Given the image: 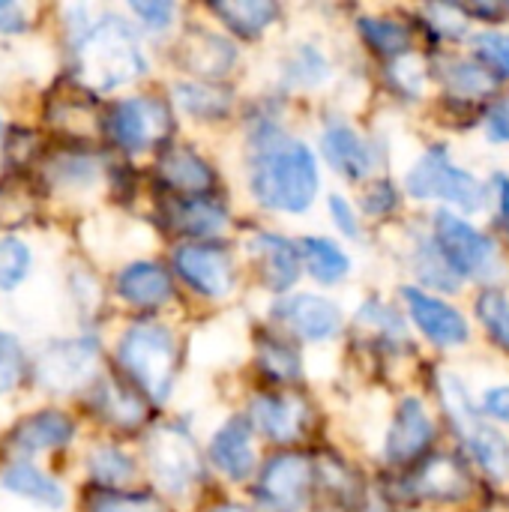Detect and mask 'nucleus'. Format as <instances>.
<instances>
[{
	"label": "nucleus",
	"instance_id": "9b49d317",
	"mask_svg": "<svg viewBox=\"0 0 509 512\" xmlns=\"http://www.w3.org/2000/svg\"><path fill=\"white\" fill-rule=\"evenodd\" d=\"M402 297L408 303L414 324L423 330L429 342L444 345V348L468 342V321L459 315V309H453L450 303L432 294H423L420 288H402Z\"/></svg>",
	"mask_w": 509,
	"mask_h": 512
},
{
	"label": "nucleus",
	"instance_id": "423d86ee",
	"mask_svg": "<svg viewBox=\"0 0 509 512\" xmlns=\"http://www.w3.org/2000/svg\"><path fill=\"white\" fill-rule=\"evenodd\" d=\"M147 462H150V471H153L156 483L171 495L186 492L201 477L198 447L189 438V432H183L177 426H159V429L150 432V438H147Z\"/></svg>",
	"mask_w": 509,
	"mask_h": 512
},
{
	"label": "nucleus",
	"instance_id": "f03ea898",
	"mask_svg": "<svg viewBox=\"0 0 509 512\" xmlns=\"http://www.w3.org/2000/svg\"><path fill=\"white\" fill-rule=\"evenodd\" d=\"M147 69L135 30L117 18L105 15L84 30L78 45V78L93 90H114Z\"/></svg>",
	"mask_w": 509,
	"mask_h": 512
},
{
	"label": "nucleus",
	"instance_id": "09e8293b",
	"mask_svg": "<svg viewBox=\"0 0 509 512\" xmlns=\"http://www.w3.org/2000/svg\"><path fill=\"white\" fill-rule=\"evenodd\" d=\"M465 9L474 12V15H480V18H498L504 12V6H495V3H471Z\"/></svg>",
	"mask_w": 509,
	"mask_h": 512
},
{
	"label": "nucleus",
	"instance_id": "ea45409f",
	"mask_svg": "<svg viewBox=\"0 0 509 512\" xmlns=\"http://www.w3.org/2000/svg\"><path fill=\"white\" fill-rule=\"evenodd\" d=\"M24 375V354L21 345L9 336L0 333V393L12 390Z\"/></svg>",
	"mask_w": 509,
	"mask_h": 512
},
{
	"label": "nucleus",
	"instance_id": "a211bd4d",
	"mask_svg": "<svg viewBox=\"0 0 509 512\" xmlns=\"http://www.w3.org/2000/svg\"><path fill=\"white\" fill-rule=\"evenodd\" d=\"M72 432H75V426H72V420L66 414H60V411H42V414L24 417L12 429L9 441L21 453H36V450H51V447L69 444L72 441Z\"/></svg>",
	"mask_w": 509,
	"mask_h": 512
},
{
	"label": "nucleus",
	"instance_id": "4be33fe9",
	"mask_svg": "<svg viewBox=\"0 0 509 512\" xmlns=\"http://www.w3.org/2000/svg\"><path fill=\"white\" fill-rule=\"evenodd\" d=\"M237 51L228 39L216 36V33H192L183 42V63L195 72V75H207V78H219L228 72V66L234 63Z\"/></svg>",
	"mask_w": 509,
	"mask_h": 512
},
{
	"label": "nucleus",
	"instance_id": "2eb2a0df",
	"mask_svg": "<svg viewBox=\"0 0 509 512\" xmlns=\"http://www.w3.org/2000/svg\"><path fill=\"white\" fill-rule=\"evenodd\" d=\"M210 459H213V465L225 477H231L237 483L252 474V468H255V450H252V438H249V423L243 417L228 420L216 432V438L210 444Z\"/></svg>",
	"mask_w": 509,
	"mask_h": 512
},
{
	"label": "nucleus",
	"instance_id": "c85d7f7f",
	"mask_svg": "<svg viewBox=\"0 0 509 512\" xmlns=\"http://www.w3.org/2000/svg\"><path fill=\"white\" fill-rule=\"evenodd\" d=\"M465 444L468 450L477 456V462L498 480H504L509 471V447L507 441L492 429V426H483L480 420L474 426H468L465 432Z\"/></svg>",
	"mask_w": 509,
	"mask_h": 512
},
{
	"label": "nucleus",
	"instance_id": "4468645a",
	"mask_svg": "<svg viewBox=\"0 0 509 512\" xmlns=\"http://www.w3.org/2000/svg\"><path fill=\"white\" fill-rule=\"evenodd\" d=\"M252 417L255 426L270 438V441H294L303 435L306 429V405L297 396H276V393H264L252 402Z\"/></svg>",
	"mask_w": 509,
	"mask_h": 512
},
{
	"label": "nucleus",
	"instance_id": "de8ad7c7",
	"mask_svg": "<svg viewBox=\"0 0 509 512\" xmlns=\"http://www.w3.org/2000/svg\"><path fill=\"white\" fill-rule=\"evenodd\" d=\"M495 183H498V198H501V216L509 222V177L507 174H498Z\"/></svg>",
	"mask_w": 509,
	"mask_h": 512
},
{
	"label": "nucleus",
	"instance_id": "dca6fc26",
	"mask_svg": "<svg viewBox=\"0 0 509 512\" xmlns=\"http://www.w3.org/2000/svg\"><path fill=\"white\" fill-rule=\"evenodd\" d=\"M471 489V477L453 456H432L414 477V492L426 501H459Z\"/></svg>",
	"mask_w": 509,
	"mask_h": 512
},
{
	"label": "nucleus",
	"instance_id": "72a5a7b5",
	"mask_svg": "<svg viewBox=\"0 0 509 512\" xmlns=\"http://www.w3.org/2000/svg\"><path fill=\"white\" fill-rule=\"evenodd\" d=\"M444 78L462 96H483V93H489L495 87V75L489 69H483L480 63H471V60H453V63H447Z\"/></svg>",
	"mask_w": 509,
	"mask_h": 512
},
{
	"label": "nucleus",
	"instance_id": "6ab92c4d",
	"mask_svg": "<svg viewBox=\"0 0 509 512\" xmlns=\"http://www.w3.org/2000/svg\"><path fill=\"white\" fill-rule=\"evenodd\" d=\"M159 174L162 180L177 189V192H186L192 198H201L213 189L216 177H213V168L192 150L186 147H171L162 159H159Z\"/></svg>",
	"mask_w": 509,
	"mask_h": 512
},
{
	"label": "nucleus",
	"instance_id": "2f4dec72",
	"mask_svg": "<svg viewBox=\"0 0 509 512\" xmlns=\"http://www.w3.org/2000/svg\"><path fill=\"white\" fill-rule=\"evenodd\" d=\"M258 363H261L264 375L273 378V381H279V384H288V381H297L300 378V357L285 342H276V339L261 342Z\"/></svg>",
	"mask_w": 509,
	"mask_h": 512
},
{
	"label": "nucleus",
	"instance_id": "4c0bfd02",
	"mask_svg": "<svg viewBox=\"0 0 509 512\" xmlns=\"http://www.w3.org/2000/svg\"><path fill=\"white\" fill-rule=\"evenodd\" d=\"M30 267V252L18 240H0V288L12 291Z\"/></svg>",
	"mask_w": 509,
	"mask_h": 512
},
{
	"label": "nucleus",
	"instance_id": "a19ab883",
	"mask_svg": "<svg viewBox=\"0 0 509 512\" xmlns=\"http://www.w3.org/2000/svg\"><path fill=\"white\" fill-rule=\"evenodd\" d=\"M48 117H51V123H57V126H63V129H72V123L78 120V123H81V129H84V132H90L93 108H90L87 102L75 99V93H69V96H63V99H60V105H54V108L48 111Z\"/></svg>",
	"mask_w": 509,
	"mask_h": 512
},
{
	"label": "nucleus",
	"instance_id": "0eeeda50",
	"mask_svg": "<svg viewBox=\"0 0 509 512\" xmlns=\"http://www.w3.org/2000/svg\"><path fill=\"white\" fill-rule=\"evenodd\" d=\"M171 132V111L156 96H132L111 108L108 114V135L123 150H147L165 141Z\"/></svg>",
	"mask_w": 509,
	"mask_h": 512
},
{
	"label": "nucleus",
	"instance_id": "c756f323",
	"mask_svg": "<svg viewBox=\"0 0 509 512\" xmlns=\"http://www.w3.org/2000/svg\"><path fill=\"white\" fill-rule=\"evenodd\" d=\"M39 207V195L33 183L24 177H6L0 180V228L24 225Z\"/></svg>",
	"mask_w": 509,
	"mask_h": 512
},
{
	"label": "nucleus",
	"instance_id": "aec40b11",
	"mask_svg": "<svg viewBox=\"0 0 509 512\" xmlns=\"http://www.w3.org/2000/svg\"><path fill=\"white\" fill-rule=\"evenodd\" d=\"M321 150H324L327 162L348 180H363L372 168L369 147L351 126H339V123L330 126L321 138Z\"/></svg>",
	"mask_w": 509,
	"mask_h": 512
},
{
	"label": "nucleus",
	"instance_id": "79ce46f5",
	"mask_svg": "<svg viewBox=\"0 0 509 512\" xmlns=\"http://www.w3.org/2000/svg\"><path fill=\"white\" fill-rule=\"evenodd\" d=\"M132 12L141 15L144 24H150L153 30H162L171 24L174 18V6L165 3V0H153V3H141V0H132Z\"/></svg>",
	"mask_w": 509,
	"mask_h": 512
},
{
	"label": "nucleus",
	"instance_id": "393cba45",
	"mask_svg": "<svg viewBox=\"0 0 509 512\" xmlns=\"http://www.w3.org/2000/svg\"><path fill=\"white\" fill-rule=\"evenodd\" d=\"M93 405H96V411H99L108 423H114V426H120V429H135V426L144 420V405H141V399H138L132 390H126L120 381H102V384L96 387Z\"/></svg>",
	"mask_w": 509,
	"mask_h": 512
},
{
	"label": "nucleus",
	"instance_id": "a878e982",
	"mask_svg": "<svg viewBox=\"0 0 509 512\" xmlns=\"http://www.w3.org/2000/svg\"><path fill=\"white\" fill-rule=\"evenodd\" d=\"M174 96L180 102V108L192 117H204V120H216L225 117L231 108V93L225 87L207 84V81H186L174 87Z\"/></svg>",
	"mask_w": 509,
	"mask_h": 512
},
{
	"label": "nucleus",
	"instance_id": "6e6552de",
	"mask_svg": "<svg viewBox=\"0 0 509 512\" xmlns=\"http://www.w3.org/2000/svg\"><path fill=\"white\" fill-rule=\"evenodd\" d=\"M315 483V465L309 456L303 453H282L273 456L264 468H261V480H258V498L264 501V507L276 512H297Z\"/></svg>",
	"mask_w": 509,
	"mask_h": 512
},
{
	"label": "nucleus",
	"instance_id": "20e7f679",
	"mask_svg": "<svg viewBox=\"0 0 509 512\" xmlns=\"http://www.w3.org/2000/svg\"><path fill=\"white\" fill-rule=\"evenodd\" d=\"M435 246L447 258V264L456 270V276H471V279H495L501 273V258L495 243L480 234L471 222L441 210L435 216Z\"/></svg>",
	"mask_w": 509,
	"mask_h": 512
},
{
	"label": "nucleus",
	"instance_id": "bb28decb",
	"mask_svg": "<svg viewBox=\"0 0 509 512\" xmlns=\"http://www.w3.org/2000/svg\"><path fill=\"white\" fill-rule=\"evenodd\" d=\"M300 252H303V261L309 264V273L324 285H333V282L345 279L348 270H351L348 255L327 237H306Z\"/></svg>",
	"mask_w": 509,
	"mask_h": 512
},
{
	"label": "nucleus",
	"instance_id": "473e14b6",
	"mask_svg": "<svg viewBox=\"0 0 509 512\" xmlns=\"http://www.w3.org/2000/svg\"><path fill=\"white\" fill-rule=\"evenodd\" d=\"M477 315L492 333V339L509 351V297L498 288H486L477 297Z\"/></svg>",
	"mask_w": 509,
	"mask_h": 512
},
{
	"label": "nucleus",
	"instance_id": "1a4fd4ad",
	"mask_svg": "<svg viewBox=\"0 0 509 512\" xmlns=\"http://www.w3.org/2000/svg\"><path fill=\"white\" fill-rule=\"evenodd\" d=\"M174 267L204 297H225L234 288V264L219 243H183Z\"/></svg>",
	"mask_w": 509,
	"mask_h": 512
},
{
	"label": "nucleus",
	"instance_id": "7c9ffc66",
	"mask_svg": "<svg viewBox=\"0 0 509 512\" xmlns=\"http://www.w3.org/2000/svg\"><path fill=\"white\" fill-rule=\"evenodd\" d=\"M360 33L363 39L381 54V57H405L411 51V33L399 24V21H390V18H360Z\"/></svg>",
	"mask_w": 509,
	"mask_h": 512
},
{
	"label": "nucleus",
	"instance_id": "412c9836",
	"mask_svg": "<svg viewBox=\"0 0 509 512\" xmlns=\"http://www.w3.org/2000/svg\"><path fill=\"white\" fill-rule=\"evenodd\" d=\"M255 252L261 261L264 282L273 291H288L297 276H300V252L291 246V240L279 234H258L255 237Z\"/></svg>",
	"mask_w": 509,
	"mask_h": 512
},
{
	"label": "nucleus",
	"instance_id": "37998d69",
	"mask_svg": "<svg viewBox=\"0 0 509 512\" xmlns=\"http://www.w3.org/2000/svg\"><path fill=\"white\" fill-rule=\"evenodd\" d=\"M330 213H333V222H336V228H339L345 237H357V234H360L357 213L351 210V204H348L342 195H330Z\"/></svg>",
	"mask_w": 509,
	"mask_h": 512
},
{
	"label": "nucleus",
	"instance_id": "49530a36",
	"mask_svg": "<svg viewBox=\"0 0 509 512\" xmlns=\"http://www.w3.org/2000/svg\"><path fill=\"white\" fill-rule=\"evenodd\" d=\"M486 129L492 141H509V102H498L489 117H486Z\"/></svg>",
	"mask_w": 509,
	"mask_h": 512
},
{
	"label": "nucleus",
	"instance_id": "a18cd8bd",
	"mask_svg": "<svg viewBox=\"0 0 509 512\" xmlns=\"http://www.w3.org/2000/svg\"><path fill=\"white\" fill-rule=\"evenodd\" d=\"M363 207H366L369 213H387V210H393V207H396V192H393V186H390V183H375L372 192L366 195Z\"/></svg>",
	"mask_w": 509,
	"mask_h": 512
},
{
	"label": "nucleus",
	"instance_id": "e433bc0d",
	"mask_svg": "<svg viewBox=\"0 0 509 512\" xmlns=\"http://www.w3.org/2000/svg\"><path fill=\"white\" fill-rule=\"evenodd\" d=\"M474 48L480 57V66L489 69L495 78H509V36L498 30H486L474 36Z\"/></svg>",
	"mask_w": 509,
	"mask_h": 512
},
{
	"label": "nucleus",
	"instance_id": "5701e85b",
	"mask_svg": "<svg viewBox=\"0 0 509 512\" xmlns=\"http://www.w3.org/2000/svg\"><path fill=\"white\" fill-rule=\"evenodd\" d=\"M168 219L177 231L189 234V237H213L225 228L228 216L219 204L207 201V198H186V201H174L168 210Z\"/></svg>",
	"mask_w": 509,
	"mask_h": 512
},
{
	"label": "nucleus",
	"instance_id": "58836bf2",
	"mask_svg": "<svg viewBox=\"0 0 509 512\" xmlns=\"http://www.w3.org/2000/svg\"><path fill=\"white\" fill-rule=\"evenodd\" d=\"M420 273H423L426 282H432V285L441 288V291H459V276H456V270L447 264V258L441 255L438 246H426V249L420 252Z\"/></svg>",
	"mask_w": 509,
	"mask_h": 512
},
{
	"label": "nucleus",
	"instance_id": "f704fd0d",
	"mask_svg": "<svg viewBox=\"0 0 509 512\" xmlns=\"http://www.w3.org/2000/svg\"><path fill=\"white\" fill-rule=\"evenodd\" d=\"M90 512H168V507L147 492H99L90 498Z\"/></svg>",
	"mask_w": 509,
	"mask_h": 512
},
{
	"label": "nucleus",
	"instance_id": "c9c22d12",
	"mask_svg": "<svg viewBox=\"0 0 509 512\" xmlns=\"http://www.w3.org/2000/svg\"><path fill=\"white\" fill-rule=\"evenodd\" d=\"M90 474L96 477V483L117 486V483H126V480L135 474V462H132L126 453H120V450L99 447V450L90 456Z\"/></svg>",
	"mask_w": 509,
	"mask_h": 512
},
{
	"label": "nucleus",
	"instance_id": "39448f33",
	"mask_svg": "<svg viewBox=\"0 0 509 512\" xmlns=\"http://www.w3.org/2000/svg\"><path fill=\"white\" fill-rule=\"evenodd\" d=\"M408 192L414 198H438L450 201L462 210H480L483 204V186L462 168L450 162V153L444 147L429 150L408 174Z\"/></svg>",
	"mask_w": 509,
	"mask_h": 512
},
{
	"label": "nucleus",
	"instance_id": "8fccbe9b",
	"mask_svg": "<svg viewBox=\"0 0 509 512\" xmlns=\"http://www.w3.org/2000/svg\"><path fill=\"white\" fill-rule=\"evenodd\" d=\"M210 512H249L243 504H219V507H213Z\"/></svg>",
	"mask_w": 509,
	"mask_h": 512
},
{
	"label": "nucleus",
	"instance_id": "7ed1b4c3",
	"mask_svg": "<svg viewBox=\"0 0 509 512\" xmlns=\"http://www.w3.org/2000/svg\"><path fill=\"white\" fill-rule=\"evenodd\" d=\"M120 366L129 372V378L153 399L165 402L174 381L177 366V348L174 336L162 324H135L123 342H120Z\"/></svg>",
	"mask_w": 509,
	"mask_h": 512
},
{
	"label": "nucleus",
	"instance_id": "f8f14e48",
	"mask_svg": "<svg viewBox=\"0 0 509 512\" xmlns=\"http://www.w3.org/2000/svg\"><path fill=\"white\" fill-rule=\"evenodd\" d=\"M276 315L303 339L309 342H324L330 339L339 324H342V312L333 300L318 297V294H294L288 300H282L276 306Z\"/></svg>",
	"mask_w": 509,
	"mask_h": 512
},
{
	"label": "nucleus",
	"instance_id": "c03bdc74",
	"mask_svg": "<svg viewBox=\"0 0 509 512\" xmlns=\"http://www.w3.org/2000/svg\"><path fill=\"white\" fill-rule=\"evenodd\" d=\"M483 414H489L492 420L509 423V387H495L483 396Z\"/></svg>",
	"mask_w": 509,
	"mask_h": 512
},
{
	"label": "nucleus",
	"instance_id": "f257e3e1",
	"mask_svg": "<svg viewBox=\"0 0 509 512\" xmlns=\"http://www.w3.org/2000/svg\"><path fill=\"white\" fill-rule=\"evenodd\" d=\"M252 192L270 210L300 213L318 195V165L306 144L267 138L252 162Z\"/></svg>",
	"mask_w": 509,
	"mask_h": 512
},
{
	"label": "nucleus",
	"instance_id": "b1692460",
	"mask_svg": "<svg viewBox=\"0 0 509 512\" xmlns=\"http://www.w3.org/2000/svg\"><path fill=\"white\" fill-rule=\"evenodd\" d=\"M234 33H240V36H246V39H252V36H258L261 30H267L270 24H273V18H276V3H270V0H219V3H213L210 6Z\"/></svg>",
	"mask_w": 509,
	"mask_h": 512
},
{
	"label": "nucleus",
	"instance_id": "cd10ccee",
	"mask_svg": "<svg viewBox=\"0 0 509 512\" xmlns=\"http://www.w3.org/2000/svg\"><path fill=\"white\" fill-rule=\"evenodd\" d=\"M3 486L21 498H30V501H39V504H48V507H60L63 504V489L48 480L45 474H39L33 465H9L3 471Z\"/></svg>",
	"mask_w": 509,
	"mask_h": 512
},
{
	"label": "nucleus",
	"instance_id": "ddd939ff",
	"mask_svg": "<svg viewBox=\"0 0 509 512\" xmlns=\"http://www.w3.org/2000/svg\"><path fill=\"white\" fill-rule=\"evenodd\" d=\"M432 420L423 408L420 399H405L393 417V426L387 432V444H384V453L390 462L402 465V462H411L417 459L429 444H432Z\"/></svg>",
	"mask_w": 509,
	"mask_h": 512
},
{
	"label": "nucleus",
	"instance_id": "9d476101",
	"mask_svg": "<svg viewBox=\"0 0 509 512\" xmlns=\"http://www.w3.org/2000/svg\"><path fill=\"white\" fill-rule=\"evenodd\" d=\"M96 342L93 339H72V342H60L51 345L39 363H36V378L42 387L57 390V393H69L75 387H81L84 381L93 378L96 372Z\"/></svg>",
	"mask_w": 509,
	"mask_h": 512
},
{
	"label": "nucleus",
	"instance_id": "f3484780",
	"mask_svg": "<svg viewBox=\"0 0 509 512\" xmlns=\"http://www.w3.org/2000/svg\"><path fill=\"white\" fill-rule=\"evenodd\" d=\"M117 294L132 306L156 309L171 297V276L153 261H138L117 276Z\"/></svg>",
	"mask_w": 509,
	"mask_h": 512
}]
</instances>
